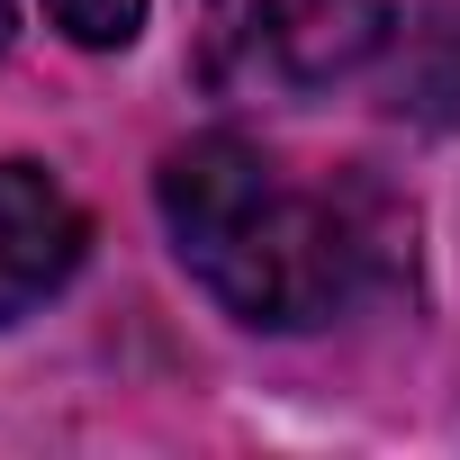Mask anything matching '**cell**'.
I'll return each mask as SVG.
<instances>
[{
	"instance_id": "1",
	"label": "cell",
	"mask_w": 460,
	"mask_h": 460,
	"mask_svg": "<svg viewBox=\"0 0 460 460\" xmlns=\"http://www.w3.org/2000/svg\"><path fill=\"white\" fill-rule=\"evenodd\" d=\"M154 190H163L172 244L208 280V298L235 307L244 325H280V334L352 307L406 244V226L379 190H361V181L298 190L244 136L172 145Z\"/></svg>"
},
{
	"instance_id": "3",
	"label": "cell",
	"mask_w": 460,
	"mask_h": 460,
	"mask_svg": "<svg viewBox=\"0 0 460 460\" xmlns=\"http://www.w3.org/2000/svg\"><path fill=\"white\" fill-rule=\"evenodd\" d=\"M82 244H91V226L55 172L0 163V316H28L37 298H55L73 280Z\"/></svg>"
},
{
	"instance_id": "4",
	"label": "cell",
	"mask_w": 460,
	"mask_h": 460,
	"mask_svg": "<svg viewBox=\"0 0 460 460\" xmlns=\"http://www.w3.org/2000/svg\"><path fill=\"white\" fill-rule=\"evenodd\" d=\"M46 10L73 46H127L145 28V0H46Z\"/></svg>"
},
{
	"instance_id": "2",
	"label": "cell",
	"mask_w": 460,
	"mask_h": 460,
	"mask_svg": "<svg viewBox=\"0 0 460 460\" xmlns=\"http://www.w3.org/2000/svg\"><path fill=\"white\" fill-rule=\"evenodd\" d=\"M388 0H190L199 82L226 100H316L388 46Z\"/></svg>"
},
{
	"instance_id": "5",
	"label": "cell",
	"mask_w": 460,
	"mask_h": 460,
	"mask_svg": "<svg viewBox=\"0 0 460 460\" xmlns=\"http://www.w3.org/2000/svg\"><path fill=\"white\" fill-rule=\"evenodd\" d=\"M0 28H10V10H0Z\"/></svg>"
}]
</instances>
